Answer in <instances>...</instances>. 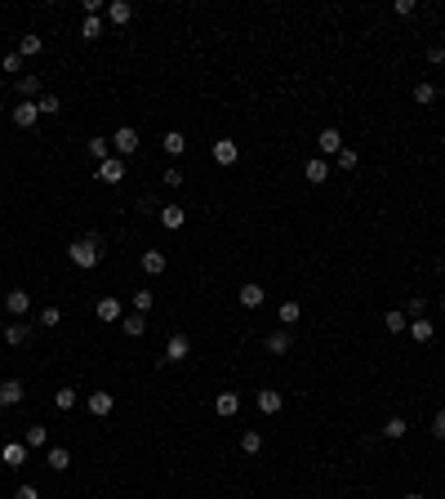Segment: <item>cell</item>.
Listing matches in <instances>:
<instances>
[{"label":"cell","mask_w":445,"mask_h":499,"mask_svg":"<svg viewBox=\"0 0 445 499\" xmlns=\"http://www.w3.org/2000/svg\"><path fill=\"white\" fill-rule=\"evenodd\" d=\"M67 259L80 267V272H94V267L103 263V241H94V237H76L67 246Z\"/></svg>","instance_id":"6da1fadb"},{"label":"cell","mask_w":445,"mask_h":499,"mask_svg":"<svg viewBox=\"0 0 445 499\" xmlns=\"http://www.w3.org/2000/svg\"><path fill=\"white\" fill-rule=\"evenodd\" d=\"M187 357H191V339H187L183 330H174L170 339H165V357H161V361H165V366H183Z\"/></svg>","instance_id":"7a4b0ae2"},{"label":"cell","mask_w":445,"mask_h":499,"mask_svg":"<svg viewBox=\"0 0 445 499\" xmlns=\"http://www.w3.org/2000/svg\"><path fill=\"white\" fill-rule=\"evenodd\" d=\"M112 152L120 156V161H125V156H134V152H138V129H134V125H120V129L112 134Z\"/></svg>","instance_id":"3957f363"},{"label":"cell","mask_w":445,"mask_h":499,"mask_svg":"<svg viewBox=\"0 0 445 499\" xmlns=\"http://www.w3.org/2000/svg\"><path fill=\"white\" fill-rule=\"evenodd\" d=\"M94 174H99V183H107V188H116L120 178H125V161H120V156L112 152V156H107L103 165H94Z\"/></svg>","instance_id":"277c9868"},{"label":"cell","mask_w":445,"mask_h":499,"mask_svg":"<svg viewBox=\"0 0 445 499\" xmlns=\"http://www.w3.org/2000/svg\"><path fill=\"white\" fill-rule=\"evenodd\" d=\"M5 312L14 316V321H22V316L31 312V295H27V290H22V286H14V290H9V295H5Z\"/></svg>","instance_id":"5b68a950"},{"label":"cell","mask_w":445,"mask_h":499,"mask_svg":"<svg viewBox=\"0 0 445 499\" xmlns=\"http://www.w3.org/2000/svg\"><path fill=\"white\" fill-rule=\"evenodd\" d=\"M210 156H214V165H236L240 161V143L236 139H219V143H214V148H210Z\"/></svg>","instance_id":"8992f818"},{"label":"cell","mask_w":445,"mask_h":499,"mask_svg":"<svg viewBox=\"0 0 445 499\" xmlns=\"http://www.w3.org/2000/svg\"><path fill=\"white\" fill-rule=\"evenodd\" d=\"M9 120H14L18 129H36V120H41V107L27 103V99H18V103H14V112H9Z\"/></svg>","instance_id":"52a82bcc"},{"label":"cell","mask_w":445,"mask_h":499,"mask_svg":"<svg viewBox=\"0 0 445 499\" xmlns=\"http://www.w3.org/2000/svg\"><path fill=\"white\" fill-rule=\"evenodd\" d=\"M263 348H268V352H272V357H285V352H290V348H294V335H290V330H285V325H276V330H272L268 339H263Z\"/></svg>","instance_id":"ba28073f"},{"label":"cell","mask_w":445,"mask_h":499,"mask_svg":"<svg viewBox=\"0 0 445 499\" xmlns=\"http://www.w3.org/2000/svg\"><path fill=\"white\" fill-rule=\"evenodd\" d=\"M138 267H143L147 276H165L170 259H165V250H143V254H138Z\"/></svg>","instance_id":"9c48e42d"},{"label":"cell","mask_w":445,"mask_h":499,"mask_svg":"<svg viewBox=\"0 0 445 499\" xmlns=\"http://www.w3.org/2000/svg\"><path fill=\"white\" fill-rule=\"evenodd\" d=\"M85 406H89V415H94V419H107V415L116 410V397L99 388V393H89V397H85Z\"/></svg>","instance_id":"30bf717a"},{"label":"cell","mask_w":445,"mask_h":499,"mask_svg":"<svg viewBox=\"0 0 445 499\" xmlns=\"http://www.w3.org/2000/svg\"><path fill=\"white\" fill-rule=\"evenodd\" d=\"M236 299H240V308L258 312V308H263V299H268V290H263V286H254V281H245V286L236 290Z\"/></svg>","instance_id":"8fae6325"},{"label":"cell","mask_w":445,"mask_h":499,"mask_svg":"<svg viewBox=\"0 0 445 499\" xmlns=\"http://www.w3.org/2000/svg\"><path fill=\"white\" fill-rule=\"evenodd\" d=\"M22 397H27V388H22V379H0V410L18 406Z\"/></svg>","instance_id":"7c38bea8"},{"label":"cell","mask_w":445,"mask_h":499,"mask_svg":"<svg viewBox=\"0 0 445 499\" xmlns=\"http://www.w3.org/2000/svg\"><path fill=\"white\" fill-rule=\"evenodd\" d=\"M94 312H99V321H120V316H125V303H120L116 295H103L99 303H94Z\"/></svg>","instance_id":"4fadbf2b"},{"label":"cell","mask_w":445,"mask_h":499,"mask_svg":"<svg viewBox=\"0 0 445 499\" xmlns=\"http://www.w3.org/2000/svg\"><path fill=\"white\" fill-rule=\"evenodd\" d=\"M107 22H112V27H129V22H134V5H129V0H112V5H107Z\"/></svg>","instance_id":"5bb4252c"},{"label":"cell","mask_w":445,"mask_h":499,"mask_svg":"<svg viewBox=\"0 0 445 499\" xmlns=\"http://www.w3.org/2000/svg\"><path fill=\"white\" fill-rule=\"evenodd\" d=\"M214 415H219V419H236L240 415V393H219V397H214Z\"/></svg>","instance_id":"9a60e30c"},{"label":"cell","mask_w":445,"mask_h":499,"mask_svg":"<svg viewBox=\"0 0 445 499\" xmlns=\"http://www.w3.org/2000/svg\"><path fill=\"white\" fill-rule=\"evenodd\" d=\"M0 464H9V468H22V464H27V446H22V437H18V442H5V446H0Z\"/></svg>","instance_id":"2e32d148"},{"label":"cell","mask_w":445,"mask_h":499,"mask_svg":"<svg viewBox=\"0 0 445 499\" xmlns=\"http://www.w3.org/2000/svg\"><path fill=\"white\" fill-rule=\"evenodd\" d=\"M303 178H307L312 188H321V183L330 178V161H326V156H312V161L303 165Z\"/></svg>","instance_id":"e0dca14e"},{"label":"cell","mask_w":445,"mask_h":499,"mask_svg":"<svg viewBox=\"0 0 445 499\" xmlns=\"http://www.w3.org/2000/svg\"><path fill=\"white\" fill-rule=\"evenodd\" d=\"M405 335H410L414 344H432V339H437V325H432L428 316H414V321L405 325Z\"/></svg>","instance_id":"ac0fdd59"},{"label":"cell","mask_w":445,"mask_h":499,"mask_svg":"<svg viewBox=\"0 0 445 499\" xmlns=\"http://www.w3.org/2000/svg\"><path fill=\"white\" fill-rule=\"evenodd\" d=\"M316 148H321V156H339V152H343V134L334 129V125L321 129V134H316Z\"/></svg>","instance_id":"d6986e66"},{"label":"cell","mask_w":445,"mask_h":499,"mask_svg":"<svg viewBox=\"0 0 445 499\" xmlns=\"http://www.w3.org/2000/svg\"><path fill=\"white\" fill-rule=\"evenodd\" d=\"M45 468H50V472H67L71 468V450L67 446H50V450H45Z\"/></svg>","instance_id":"ffe728a7"},{"label":"cell","mask_w":445,"mask_h":499,"mask_svg":"<svg viewBox=\"0 0 445 499\" xmlns=\"http://www.w3.org/2000/svg\"><path fill=\"white\" fill-rule=\"evenodd\" d=\"M187 223V210H183V205H161V227H170V232H178V227H183Z\"/></svg>","instance_id":"44dd1931"},{"label":"cell","mask_w":445,"mask_h":499,"mask_svg":"<svg viewBox=\"0 0 445 499\" xmlns=\"http://www.w3.org/2000/svg\"><path fill=\"white\" fill-rule=\"evenodd\" d=\"M120 330H125L129 339H143V335H147V316H143V312H125V316H120Z\"/></svg>","instance_id":"7402d4cb"},{"label":"cell","mask_w":445,"mask_h":499,"mask_svg":"<svg viewBox=\"0 0 445 499\" xmlns=\"http://www.w3.org/2000/svg\"><path fill=\"white\" fill-rule=\"evenodd\" d=\"M276 321H281V325H285V330H294V325H298V321H303V308H298V303H294V299H285V303H281V308H276Z\"/></svg>","instance_id":"603a6c76"},{"label":"cell","mask_w":445,"mask_h":499,"mask_svg":"<svg viewBox=\"0 0 445 499\" xmlns=\"http://www.w3.org/2000/svg\"><path fill=\"white\" fill-rule=\"evenodd\" d=\"M281 406H285V397L276 393V388H258V410L263 415H281Z\"/></svg>","instance_id":"cb8c5ba5"},{"label":"cell","mask_w":445,"mask_h":499,"mask_svg":"<svg viewBox=\"0 0 445 499\" xmlns=\"http://www.w3.org/2000/svg\"><path fill=\"white\" fill-rule=\"evenodd\" d=\"M85 152H89V161H94V165H103L107 156H112V139H103V134H94V139L85 143Z\"/></svg>","instance_id":"d4e9b609"},{"label":"cell","mask_w":445,"mask_h":499,"mask_svg":"<svg viewBox=\"0 0 445 499\" xmlns=\"http://www.w3.org/2000/svg\"><path fill=\"white\" fill-rule=\"evenodd\" d=\"M27 339H31V325H27V321H9V325H5V344H9V348H22Z\"/></svg>","instance_id":"484cf974"},{"label":"cell","mask_w":445,"mask_h":499,"mask_svg":"<svg viewBox=\"0 0 445 499\" xmlns=\"http://www.w3.org/2000/svg\"><path fill=\"white\" fill-rule=\"evenodd\" d=\"M36 94H41V76H36V71H22L18 76V99L36 103Z\"/></svg>","instance_id":"4316f807"},{"label":"cell","mask_w":445,"mask_h":499,"mask_svg":"<svg viewBox=\"0 0 445 499\" xmlns=\"http://www.w3.org/2000/svg\"><path fill=\"white\" fill-rule=\"evenodd\" d=\"M405 325H410V316H405L401 308L383 312V330H388V335H405Z\"/></svg>","instance_id":"83f0119b"},{"label":"cell","mask_w":445,"mask_h":499,"mask_svg":"<svg viewBox=\"0 0 445 499\" xmlns=\"http://www.w3.org/2000/svg\"><path fill=\"white\" fill-rule=\"evenodd\" d=\"M161 148H165V156H174V161H178V156L187 152V139H183V134H178V129H170V134H165V139H161Z\"/></svg>","instance_id":"f1b7e54d"},{"label":"cell","mask_w":445,"mask_h":499,"mask_svg":"<svg viewBox=\"0 0 445 499\" xmlns=\"http://www.w3.org/2000/svg\"><path fill=\"white\" fill-rule=\"evenodd\" d=\"M405 433H410V423H405V415H392L388 423H383V437H388V442H401Z\"/></svg>","instance_id":"f546056e"},{"label":"cell","mask_w":445,"mask_h":499,"mask_svg":"<svg viewBox=\"0 0 445 499\" xmlns=\"http://www.w3.org/2000/svg\"><path fill=\"white\" fill-rule=\"evenodd\" d=\"M36 107H41V116H58V112H63V99H58L54 90H45L41 99H36Z\"/></svg>","instance_id":"4dcf8cb0"},{"label":"cell","mask_w":445,"mask_h":499,"mask_svg":"<svg viewBox=\"0 0 445 499\" xmlns=\"http://www.w3.org/2000/svg\"><path fill=\"white\" fill-rule=\"evenodd\" d=\"M18 54H22V58H36V54H45V41H41L36 31H27V36L18 41Z\"/></svg>","instance_id":"1f68e13d"},{"label":"cell","mask_w":445,"mask_h":499,"mask_svg":"<svg viewBox=\"0 0 445 499\" xmlns=\"http://www.w3.org/2000/svg\"><path fill=\"white\" fill-rule=\"evenodd\" d=\"M45 437H50V428H41V423H31V428L22 433V446H27V450H45Z\"/></svg>","instance_id":"d6a6232c"},{"label":"cell","mask_w":445,"mask_h":499,"mask_svg":"<svg viewBox=\"0 0 445 499\" xmlns=\"http://www.w3.org/2000/svg\"><path fill=\"white\" fill-rule=\"evenodd\" d=\"M36 321H41L45 330H54V325H63V308H58V303H45V308H41V316H36Z\"/></svg>","instance_id":"836d02e7"},{"label":"cell","mask_w":445,"mask_h":499,"mask_svg":"<svg viewBox=\"0 0 445 499\" xmlns=\"http://www.w3.org/2000/svg\"><path fill=\"white\" fill-rule=\"evenodd\" d=\"M414 103H418V107H432V103H437V85H432V80H418V85H414Z\"/></svg>","instance_id":"e575fe53"},{"label":"cell","mask_w":445,"mask_h":499,"mask_svg":"<svg viewBox=\"0 0 445 499\" xmlns=\"http://www.w3.org/2000/svg\"><path fill=\"white\" fill-rule=\"evenodd\" d=\"M99 36H103V18H80V41H99Z\"/></svg>","instance_id":"d590c367"},{"label":"cell","mask_w":445,"mask_h":499,"mask_svg":"<svg viewBox=\"0 0 445 499\" xmlns=\"http://www.w3.org/2000/svg\"><path fill=\"white\" fill-rule=\"evenodd\" d=\"M240 450H245V455H258V450H263V433H258V428L240 433Z\"/></svg>","instance_id":"8d00e7d4"},{"label":"cell","mask_w":445,"mask_h":499,"mask_svg":"<svg viewBox=\"0 0 445 499\" xmlns=\"http://www.w3.org/2000/svg\"><path fill=\"white\" fill-rule=\"evenodd\" d=\"M334 165H339V169H356L360 165V152L356 148H343L339 156H334Z\"/></svg>","instance_id":"74e56055"},{"label":"cell","mask_w":445,"mask_h":499,"mask_svg":"<svg viewBox=\"0 0 445 499\" xmlns=\"http://www.w3.org/2000/svg\"><path fill=\"white\" fill-rule=\"evenodd\" d=\"M76 397H80L76 388H58V393H54V406H58V410H71V406H76Z\"/></svg>","instance_id":"f35d334b"},{"label":"cell","mask_w":445,"mask_h":499,"mask_svg":"<svg viewBox=\"0 0 445 499\" xmlns=\"http://www.w3.org/2000/svg\"><path fill=\"white\" fill-rule=\"evenodd\" d=\"M161 178H165V188H183V183H187V174H183V169H178V165H170V169H165Z\"/></svg>","instance_id":"ab89813d"},{"label":"cell","mask_w":445,"mask_h":499,"mask_svg":"<svg viewBox=\"0 0 445 499\" xmlns=\"http://www.w3.org/2000/svg\"><path fill=\"white\" fill-rule=\"evenodd\" d=\"M423 312H428V299L423 295H414L410 303H405V316H410V321H414V316H423Z\"/></svg>","instance_id":"60d3db41"},{"label":"cell","mask_w":445,"mask_h":499,"mask_svg":"<svg viewBox=\"0 0 445 499\" xmlns=\"http://www.w3.org/2000/svg\"><path fill=\"white\" fill-rule=\"evenodd\" d=\"M0 67H5V71H18V76H22V54H18V50H9L5 58H0Z\"/></svg>","instance_id":"b9f144b4"},{"label":"cell","mask_w":445,"mask_h":499,"mask_svg":"<svg viewBox=\"0 0 445 499\" xmlns=\"http://www.w3.org/2000/svg\"><path fill=\"white\" fill-rule=\"evenodd\" d=\"M152 303H156V299H152V290H138V295H134V312L147 316V312H152Z\"/></svg>","instance_id":"7bdbcfd3"},{"label":"cell","mask_w":445,"mask_h":499,"mask_svg":"<svg viewBox=\"0 0 445 499\" xmlns=\"http://www.w3.org/2000/svg\"><path fill=\"white\" fill-rule=\"evenodd\" d=\"M428 63L432 67H445V45H428Z\"/></svg>","instance_id":"ee69618b"},{"label":"cell","mask_w":445,"mask_h":499,"mask_svg":"<svg viewBox=\"0 0 445 499\" xmlns=\"http://www.w3.org/2000/svg\"><path fill=\"white\" fill-rule=\"evenodd\" d=\"M432 437H437V442L445 437V406L437 410V415H432Z\"/></svg>","instance_id":"f6af8a7d"},{"label":"cell","mask_w":445,"mask_h":499,"mask_svg":"<svg viewBox=\"0 0 445 499\" xmlns=\"http://www.w3.org/2000/svg\"><path fill=\"white\" fill-rule=\"evenodd\" d=\"M392 14H396V18H410V14H414V0H396Z\"/></svg>","instance_id":"bcb514c9"},{"label":"cell","mask_w":445,"mask_h":499,"mask_svg":"<svg viewBox=\"0 0 445 499\" xmlns=\"http://www.w3.org/2000/svg\"><path fill=\"white\" fill-rule=\"evenodd\" d=\"M9 499H41V491H36V486H27V482H22V486H18V491L9 495Z\"/></svg>","instance_id":"7dc6e473"},{"label":"cell","mask_w":445,"mask_h":499,"mask_svg":"<svg viewBox=\"0 0 445 499\" xmlns=\"http://www.w3.org/2000/svg\"><path fill=\"white\" fill-rule=\"evenodd\" d=\"M405 499H428V495H418V491H410V495H405Z\"/></svg>","instance_id":"c3c4849f"},{"label":"cell","mask_w":445,"mask_h":499,"mask_svg":"<svg viewBox=\"0 0 445 499\" xmlns=\"http://www.w3.org/2000/svg\"><path fill=\"white\" fill-rule=\"evenodd\" d=\"M441 312H445V290H441Z\"/></svg>","instance_id":"681fc988"}]
</instances>
